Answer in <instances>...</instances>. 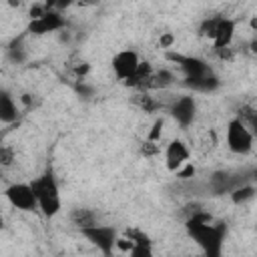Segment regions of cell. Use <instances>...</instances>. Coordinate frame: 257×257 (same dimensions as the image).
Here are the masks:
<instances>
[{
    "label": "cell",
    "instance_id": "cell-26",
    "mask_svg": "<svg viewBox=\"0 0 257 257\" xmlns=\"http://www.w3.org/2000/svg\"><path fill=\"white\" fill-rule=\"evenodd\" d=\"M76 92H78L80 96H92L94 90H92V86H84V84L80 82V84H76Z\"/></svg>",
    "mask_w": 257,
    "mask_h": 257
},
{
    "label": "cell",
    "instance_id": "cell-15",
    "mask_svg": "<svg viewBox=\"0 0 257 257\" xmlns=\"http://www.w3.org/2000/svg\"><path fill=\"white\" fill-rule=\"evenodd\" d=\"M183 84L195 92H213L219 88V78L215 74H207L201 78H185Z\"/></svg>",
    "mask_w": 257,
    "mask_h": 257
},
{
    "label": "cell",
    "instance_id": "cell-13",
    "mask_svg": "<svg viewBox=\"0 0 257 257\" xmlns=\"http://www.w3.org/2000/svg\"><path fill=\"white\" fill-rule=\"evenodd\" d=\"M16 118H18V110H16V104L10 96V92L0 88V122L12 124V122H16Z\"/></svg>",
    "mask_w": 257,
    "mask_h": 257
},
{
    "label": "cell",
    "instance_id": "cell-2",
    "mask_svg": "<svg viewBox=\"0 0 257 257\" xmlns=\"http://www.w3.org/2000/svg\"><path fill=\"white\" fill-rule=\"evenodd\" d=\"M32 193H34V199H36V205L38 209L42 211V215L46 219H52L58 215L60 207H62V201H60V189H58V181L52 173V169H46L40 177H36L34 181L28 183Z\"/></svg>",
    "mask_w": 257,
    "mask_h": 257
},
{
    "label": "cell",
    "instance_id": "cell-24",
    "mask_svg": "<svg viewBox=\"0 0 257 257\" xmlns=\"http://www.w3.org/2000/svg\"><path fill=\"white\" fill-rule=\"evenodd\" d=\"M195 175V167L191 165V163H185L179 171H177V177L179 179H189V177H193Z\"/></svg>",
    "mask_w": 257,
    "mask_h": 257
},
{
    "label": "cell",
    "instance_id": "cell-10",
    "mask_svg": "<svg viewBox=\"0 0 257 257\" xmlns=\"http://www.w3.org/2000/svg\"><path fill=\"white\" fill-rule=\"evenodd\" d=\"M243 181L239 179V175H233L229 171H215L211 177H209V191L213 195H225V193H231L233 189L241 187Z\"/></svg>",
    "mask_w": 257,
    "mask_h": 257
},
{
    "label": "cell",
    "instance_id": "cell-25",
    "mask_svg": "<svg viewBox=\"0 0 257 257\" xmlns=\"http://www.w3.org/2000/svg\"><path fill=\"white\" fill-rule=\"evenodd\" d=\"M141 151H143V155H147V157H149V155H155V153L159 151V147H157L155 143H151V141H145Z\"/></svg>",
    "mask_w": 257,
    "mask_h": 257
},
{
    "label": "cell",
    "instance_id": "cell-22",
    "mask_svg": "<svg viewBox=\"0 0 257 257\" xmlns=\"http://www.w3.org/2000/svg\"><path fill=\"white\" fill-rule=\"evenodd\" d=\"M128 257H155L151 245H133L128 251Z\"/></svg>",
    "mask_w": 257,
    "mask_h": 257
},
{
    "label": "cell",
    "instance_id": "cell-28",
    "mask_svg": "<svg viewBox=\"0 0 257 257\" xmlns=\"http://www.w3.org/2000/svg\"><path fill=\"white\" fill-rule=\"evenodd\" d=\"M4 227V219H2V215H0V229Z\"/></svg>",
    "mask_w": 257,
    "mask_h": 257
},
{
    "label": "cell",
    "instance_id": "cell-29",
    "mask_svg": "<svg viewBox=\"0 0 257 257\" xmlns=\"http://www.w3.org/2000/svg\"><path fill=\"white\" fill-rule=\"evenodd\" d=\"M2 135H4V133H0V145H2Z\"/></svg>",
    "mask_w": 257,
    "mask_h": 257
},
{
    "label": "cell",
    "instance_id": "cell-8",
    "mask_svg": "<svg viewBox=\"0 0 257 257\" xmlns=\"http://www.w3.org/2000/svg\"><path fill=\"white\" fill-rule=\"evenodd\" d=\"M197 114V102L193 96H181L171 104V116L181 128H187L193 124Z\"/></svg>",
    "mask_w": 257,
    "mask_h": 257
},
{
    "label": "cell",
    "instance_id": "cell-21",
    "mask_svg": "<svg viewBox=\"0 0 257 257\" xmlns=\"http://www.w3.org/2000/svg\"><path fill=\"white\" fill-rule=\"evenodd\" d=\"M14 163V149L8 145H0V167H10Z\"/></svg>",
    "mask_w": 257,
    "mask_h": 257
},
{
    "label": "cell",
    "instance_id": "cell-20",
    "mask_svg": "<svg viewBox=\"0 0 257 257\" xmlns=\"http://www.w3.org/2000/svg\"><path fill=\"white\" fill-rule=\"evenodd\" d=\"M8 58H10L12 62H16V64L24 62V58H26V48L22 46V36H20V38H14V40L8 44Z\"/></svg>",
    "mask_w": 257,
    "mask_h": 257
},
{
    "label": "cell",
    "instance_id": "cell-14",
    "mask_svg": "<svg viewBox=\"0 0 257 257\" xmlns=\"http://www.w3.org/2000/svg\"><path fill=\"white\" fill-rule=\"evenodd\" d=\"M151 74H153L151 64H149V62H139L137 70H135L122 84H124V86H131V88H141V90H145V86H147Z\"/></svg>",
    "mask_w": 257,
    "mask_h": 257
},
{
    "label": "cell",
    "instance_id": "cell-4",
    "mask_svg": "<svg viewBox=\"0 0 257 257\" xmlns=\"http://www.w3.org/2000/svg\"><path fill=\"white\" fill-rule=\"evenodd\" d=\"M227 145L233 153L247 155L253 149V133L239 118H233L227 124Z\"/></svg>",
    "mask_w": 257,
    "mask_h": 257
},
{
    "label": "cell",
    "instance_id": "cell-19",
    "mask_svg": "<svg viewBox=\"0 0 257 257\" xmlns=\"http://www.w3.org/2000/svg\"><path fill=\"white\" fill-rule=\"evenodd\" d=\"M229 195H231V201L235 205H241V203H247L255 197V187L253 185H241V187L233 189Z\"/></svg>",
    "mask_w": 257,
    "mask_h": 257
},
{
    "label": "cell",
    "instance_id": "cell-11",
    "mask_svg": "<svg viewBox=\"0 0 257 257\" xmlns=\"http://www.w3.org/2000/svg\"><path fill=\"white\" fill-rule=\"evenodd\" d=\"M235 28H237V20L235 18H227V16H219L217 20V28L213 34V44L217 50L229 48L235 36Z\"/></svg>",
    "mask_w": 257,
    "mask_h": 257
},
{
    "label": "cell",
    "instance_id": "cell-6",
    "mask_svg": "<svg viewBox=\"0 0 257 257\" xmlns=\"http://www.w3.org/2000/svg\"><path fill=\"white\" fill-rule=\"evenodd\" d=\"M64 26H66V20H64V16H60V12H56V10H46L42 16L32 18V20L28 22L26 32L36 34V36H42V34H48V32L62 30Z\"/></svg>",
    "mask_w": 257,
    "mask_h": 257
},
{
    "label": "cell",
    "instance_id": "cell-17",
    "mask_svg": "<svg viewBox=\"0 0 257 257\" xmlns=\"http://www.w3.org/2000/svg\"><path fill=\"white\" fill-rule=\"evenodd\" d=\"M173 82H175L173 72L163 68V70H159V72H153V74H151V78H149V82H147L145 90H149V88H167V86H171Z\"/></svg>",
    "mask_w": 257,
    "mask_h": 257
},
{
    "label": "cell",
    "instance_id": "cell-16",
    "mask_svg": "<svg viewBox=\"0 0 257 257\" xmlns=\"http://www.w3.org/2000/svg\"><path fill=\"white\" fill-rule=\"evenodd\" d=\"M70 221H72V225H74L78 231H80V229H86V227H92V225H98V223H96V215H94V211H90V209H72Z\"/></svg>",
    "mask_w": 257,
    "mask_h": 257
},
{
    "label": "cell",
    "instance_id": "cell-5",
    "mask_svg": "<svg viewBox=\"0 0 257 257\" xmlns=\"http://www.w3.org/2000/svg\"><path fill=\"white\" fill-rule=\"evenodd\" d=\"M4 197L18 211H26L28 213V211L38 209L36 199H34V193H32V189H30L28 183H12V185H8L4 189Z\"/></svg>",
    "mask_w": 257,
    "mask_h": 257
},
{
    "label": "cell",
    "instance_id": "cell-9",
    "mask_svg": "<svg viewBox=\"0 0 257 257\" xmlns=\"http://www.w3.org/2000/svg\"><path fill=\"white\" fill-rule=\"evenodd\" d=\"M139 62L141 60H139V56H137L135 50H120V52H116L112 56V70H114L116 78L124 82L137 70Z\"/></svg>",
    "mask_w": 257,
    "mask_h": 257
},
{
    "label": "cell",
    "instance_id": "cell-7",
    "mask_svg": "<svg viewBox=\"0 0 257 257\" xmlns=\"http://www.w3.org/2000/svg\"><path fill=\"white\" fill-rule=\"evenodd\" d=\"M167 60H173L179 64V68L183 70L185 78H201V76H207V74H213L211 66L197 58V56H183V54H175V52H167Z\"/></svg>",
    "mask_w": 257,
    "mask_h": 257
},
{
    "label": "cell",
    "instance_id": "cell-1",
    "mask_svg": "<svg viewBox=\"0 0 257 257\" xmlns=\"http://www.w3.org/2000/svg\"><path fill=\"white\" fill-rule=\"evenodd\" d=\"M185 229L205 257H223V243L227 235L225 223H213L209 213L199 211L185 219Z\"/></svg>",
    "mask_w": 257,
    "mask_h": 257
},
{
    "label": "cell",
    "instance_id": "cell-3",
    "mask_svg": "<svg viewBox=\"0 0 257 257\" xmlns=\"http://www.w3.org/2000/svg\"><path fill=\"white\" fill-rule=\"evenodd\" d=\"M80 235L86 241H90L104 257H112L116 249V239H118V233L112 225H92V227L80 229Z\"/></svg>",
    "mask_w": 257,
    "mask_h": 257
},
{
    "label": "cell",
    "instance_id": "cell-12",
    "mask_svg": "<svg viewBox=\"0 0 257 257\" xmlns=\"http://www.w3.org/2000/svg\"><path fill=\"white\" fill-rule=\"evenodd\" d=\"M187 159H189V149H187V145H185L183 141L175 139V141H171V143L167 145V151H165V165H167L169 171L177 173V171L187 163Z\"/></svg>",
    "mask_w": 257,
    "mask_h": 257
},
{
    "label": "cell",
    "instance_id": "cell-23",
    "mask_svg": "<svg viewBox=\"0 0 257 257\" xmlns=\"http://www.w3.org/2000/svg\"><path fill=\"white\" fill-rule=\"evenodd\" d=\"M161 128H163V118H157V120L153 122V131L149 133V137H147V141H151V143H155V141L159 139V135H161Z\"/></svg>",
    "mask_w": 257,
    "mask_h": 257
},
{
    "label": "cell",
    "instance_id": "cell-27",
    "mask_svg": "<svg viewBox=\"0 0 257 257\" xmlns=\"http://www.w3.org/2000/svg\"><path fill=\"white\" fill-rule=\"evenodd\" d=\"M173 44V36L171 34H165L163 38H161V46H165V48H169Z\"/></svg>",
    "mask_w": 257,
    "mask_h": 257
},
{
    "label": "cell",
    "instance_id": "cell-18",
    "mask_svg": "<svg viewBox=\"0 0 257 257\" xmlns=\"http://www.w3.org/2000/svg\"><path fill=\"white\" fill-rule=\"evenodd\" d=\"M131 100H133V104L139 106L143 112H155V110L161 106V104H159L151 94H147V92H137Z\"/></svg>",
    "mask_w": 257,
    "mask_h": 257
}]
</instances>
